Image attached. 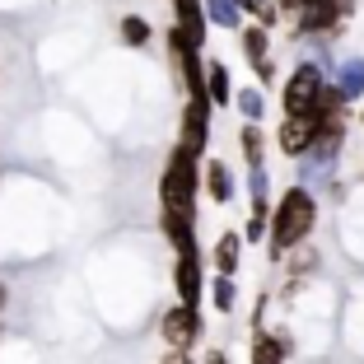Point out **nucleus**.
<instances>
[{
  "label": "nucleus",
  "mask_w": 364,
  "mask_h": 364,
  "mask_svg": "<svg viewBox=\"0 0 364 364\" xmlns=\"http://www.w3.org/2000/svg\"><path fill=\"white\" fill-rule=\"evenodd\" d=\"M173 289H178V304H201V289H205V267H201V247H182L178 262H173Z\"/></svg>",
  "instance_id": "obj_7"
},
{
  "label": "nucleus",
  "mask_w": 364,
  "mask_h": 364,
  "mask_svg": "<svg viewBox=\"0 0 364 364\" xmlns=\"http://www.w3.org/2000/svg\"><path fill=\"white\" fill-rule=\"evenodd\" d=\"M238 257H243V234H220L215 238V247H210V262H215V276H229L234 280V271H238Z\"/></svg>",
  "instance_id": "obj_14"
},
{
  "label": "nucleus",
  "mask_w": 364,
  "mask_h": 364,
  "mask_svg": "<svg viewBox=\"0 0 364 364\" xmlns=\"http://www.w3.org/2000/svg\"><path fill=\"white\" fill-rule=\"evenodd\" d=\"M196 196H201V159L192 150L173 145L164 178H159V220L196 229Z\"/></svg>",
  "instance_id": "obj_2"
},
{
  "label": "nucleus",
  "mask_w": 364,
  "mask_h": 364,
  "mask_svg": "<svg viewBox=\"0 0 364 364\" xmlns=\"http://www.w3.org/2000/svg\"><path fill=\"white\" fill-rule=\"evenodd\" d=\"M327 85H332L346 103H360V98H364V56H341Z\"/></svg>",
  "instance_id": "obj_10"
},
{
  "label": "nucleus",
  "mask_w": 364,
  "mask_h": 364,
  "mask_svg": "<svg viewBox=\"0 0 364 364\" xmlns=\"http://www.w3.org/2000/svg\"><path fill=\"white\" fill-rule=\"evenodd\" d=\"M117 33H122V43H127V47H145L154 38V28H150V19H145V14H127Z\"/></svg>",
  "instance_id": "obj_18"
},
{
  "label": "nucleus",
  "mask_w": 364,
  "mask_h": 364,
  "mask_svg": "<svg viewBox=\"0 0 364 364\" xmlns=\"http://www.w3.org/2000/svg\"><path fill=\"white\" fill-rule=\"evenodd\" d=\"M159 336H164L168 350H187V355H192V346L201 341V309H192V304L168 309L164 322H159Z\"/></svg>",
  "instance_id": "obj_6"
},
{
  "label": "nucleus",
  "mask_w": 364,
  "mask_h": 364,
  "mask_svg": "<svg viewBox=\"0 0 364 364\" xmlns=\"http://www.w3.org/2000/svg\"><path fill=\"white\" fill-rule=\"evenodd\" d=\"M238 47H243V61L257 70L262 85H271V80H276V65H271V33L257 28V23H243V28H238Z\"/></svg>",
  "instance_id": "obj_8"
},
{
  "label": "nucleus",
  "mask_w": 364,
  "mask_h": 364,
  "mask_svg": "<svg viewBox=\"0 0 364 364\" xmlns=\"http://www.w3.org/2000/svg\"><path fill=\"white\" fill-rule=\"evenodd\" d=\"M313 225H318V192L289 182L285 192L276 196V205H271V234H267L271 257L285 262L294 247H304L309 234H313Z\"/></svg>",
  "instance_id": "obj_1"
},
{
  "label": "nucleus",
  "mask_w": 364,
  "mask_h": 364,
  "mask_svg": "<svg viewBox=\"0 0 364 364\" xmlns=\"http://www.w3.org/2000/svg\"><path fill=\"white\" fill-rule=\"evenodd\" d=\"M5 299H10V294H5V285H0V309H5Z\"/></svg>",
  "instance_id": "obj_25"
},
{
  "label": "nucleus",
  "mask_w": 364,
  "mask_h": 364,
  "mask_svg": "<svg viewBox=\"0 0 364 364\" xmlns=\"http://www.w3.org/2000/svg\"><path fill=\"white\" fill-rule=\"evenodd\" d=\"M201 94L210 98V107H225V103H234V80H229V65H225V61H205Z\"/></svg>",
  "instance_id": "obj_13"
},
{
  "label": "nucleus",
  "mask_w": 364,
  "mask_h": 364,
  "mask_svg": "<svg viewBox=\"0 0 364 364\" xmlns=\"http://www.w3.org/2000/svg\"><path fill=\"white\" fill-rule=\"evenodd\" d=\"M247 196H252V210L257 205H276L271 201V173L267 168H247Z\"/></svg>",
  "instance_id": "obj_19"
},
{
  "label": "nucleus",
  "mask_w": 364,
  "mask_h": 364,
  "mask_svg": "<svg viewBox=\"0 0 364 364\" xmlns=\"http://www.w3.org/2000/svg\"><path fill=\"white\" fill-rule=\"evenodd\" d=\"M304 5H318V0H304Z\"/></svg>",
  "instance_id": "obj_27"
},
{
  "label": "nucleus",
  "mask_w": 364,
  "mask_h": 364,
  "mask_svg": "<svg viewBox=\"0 0 364 364\" xmlns=\"http://www.w3.org/2000/svg\"><path fill=\"white\" fill-rule=\"evenodd\" d=\"M234 107H238V117H243V127H262V117H267V94H262L257 85L234 89Z\"/></svg>",
  "instance_id": "obj_15"
},
{
  "label": "nucleus",
  "mask_w": 364,
  "mask_h": 364,
  "mask_svg": "<svg viewBox=\"0 0 364 364\" xmlns=\"http://www.w3.org/2000/svg\"><path fill=\"white\" fill-rule=\"evenodd\" d=\"M322 89H327V75H322L313 61H299L285 75V85H280V107H285V117H318Z\"/></svg>",
  "instance_id": "obj_3"
},
{
  "label": "nucleus",
  "mask_w": 364,
  "mask_h": 364,
  "mask_svg": "<svg viewBox=\"0 0 364 364\" xmlns=\"http://www.w3.org/2000/svg\"><path fill=\"white\" fill-rule=\"evenodd\" d=\"M276 145H280L285 159H304V154L318 145V122L313 117H285L280 131H276Z\"/></svg>",
  "instance_id": "obj_9"
},
{
  "label": "nucleus",
  "mask_w": 364,
  "mask_h": 364,
  "mask_svg": "<svg viewBox=\"0 0 364 364\" xmlns=\"http://www.w3.org/2000/svg\"><path fill=\"white\" fill-rule=\"evenodd\" d=\"M271 5L280 10V19H294V14L304 10V0H271Z\"/></svg>",
  "instance_id": "obj_22"
},
{
  "label": "nucleus",
  "mask_w": 364,
  "mask_h": 364,
  "mask_svg": "<svg viewBox=\"0 0 364 364\" xmlns=\"http://www.w3.org/2000/svg\"><path fill=\"white\" fill-rule=\"evenodd\" d=\"M289 350L294 346H289L285 332H262V327L252 332V364H285Z\"/></svg>",
  "instance_id": "obj_12"
},
{
  "label": "nucleus",
  "mask_w": 364,
  "mask_h": 364,
  "mask_svg": "<svg viewBox=\"0 0 364 364\" xmlns=\"http://www.w3.org/2000/svg\"><path fill=\"white\" fill-rule=\"evenodd\" d=\"M210 98L205 94H187V103H182V131H178V145L182 150H192L196 159L205 154V145H210Z\"/></svg>",
  "instance_id": "obj_5"
},
{
  "label": "nucleus",
  "mask_w": 364,
  "mask_h": 364,
  "mask_svg": "<svg viewBox=\"0 0 364 364\" xmlns=\"http://www.w3.org/2000/svg\"><path fill=\"white\" fill-rule=\"evenodd\" d=\"M159 364H196V360H192V355H187V350H168V355H164Z\"/></svg>",
  "instance_id": "obj_23"
},
{
  "label": "nucleus",
  "mask_w": 364,
  "mask_h": 364,
  "mask_svg": "<svg viewBox=\"0 0 364 364\" xmlns=\"http://www.w3.org/2000/svg\"><path fill=\"white\" fill-rule=\"evenodd\" d=\"M238 150H243L247 168H267V136H262V127H243L238 131Z\"/></svg>",
  "instance_id": "obj_17"
},
{
  "label": "nucleus",
  "mask_w": 364,
  "mask_h": 364,
  "mask_svg": "<svg viewBox=\"0 0 364 364\" xmlns=\"http://www.w3.org/2000/svg\"><path fill=\"white\" fill-rule=\"evenodd\" d=\"M201 187H205V196L210 201H234L238 196V178H234V168L229 164H220V159H205V168H201Z\"/></svg>",
  "instance_id": "obj_11"
},
{
  "label": "nucleus",
  "mask_w": 364,
  "mask_h": 364,
  "mask_svg": "<svg viewBox=\"0 0 364 364\" xmlns=\"http://www.w3.org/2000/svg\"><path fill=\"white\" fill-rule=\"evenodd\" d=\"M294 271H299V280H309L313 271H318V252H313L309 243L289 252V262H285V276H294Z\"/></svg>",
  "instance_id": "obj_21"
},
{
  "label": "nucleus",
  "mask_w": 364,
  "mask_h": 364,
  "mask_svg": "<svg viewBox=\"0 0 364 364\" xmlns=\"http://www.w3.org/2000/svg\"><path fill=\"white\" fill-rule=\"evenodd\" d=\"M205 364H229V355L220 350V346H215V350H205Z\"/></svg>",
  "instance_id": "obj_24"
},
{
  "label": "nucleus",
  "mask_w": 364,
  "mask_h": 364,
  "mask_svg": "<svg viewBox=\"0 0 364 364\" xmlns=\"http://www.w3.org/2000/svg\"><path fill=\"white\" fill-rule=\"evenodd\" d=\"M201 10H205V23H215V28H243L238 0H201Z\"/></svg>",
  "instance_id": "obj_16"
},
{
  "label": "nucleus",
  "mask_w": 364,
  "mask_h": 364,
  "mask_svg": "<svg viewBox=\"0 0 364 364\" xmlns=\"http://www.w3.org/2000/svg\"><path fill=\"white\" fill-rule=\"evenodd\" d=\"M360 178H364V168H360Z\"/></svg>",
  "instance_id": "obj_28"
},
{
  "label": "nucleus",
  "mask_w": 364,
  "mask_h": 364,
  "mask_svg": "<svg viewBox=\"0 0 364 364\" xmlns=\"http://www.w3.org/2000/svg\"><path fill=\"white\" fill-rule=\"evenodd\" d=\"M210 304H215L220 313H234V304H238V285H234L229 276H215V280H210Z\"/></svg>",
  "instance_id": "obj_20"
},
{
  "label": "nucleus",
  "mask_w": 364,
  "mask_h": 364,
  "mask_svg": "<svg viewBox=\"0 0 364 364\" xmlns=\"http://www.w3.org/2000/svg\"><path fill=\"white\" fill-rule=\"evenodd\" d=\"M336 173H341V145H327V140H318L304 159H294V178H299V187H327L332 196H341V182H336Z\"/></svg>",
  "instance_id": "obj_4"
},
{
  "label": "nucleus",
  "mask_w": 364,
  "mask_h": 364,
  "mask_svg": "<svg viewBox=\"0 0 364 364\" xmlns=\"http://www.w3.org/2000/svg\"><path fill=\"white\" fill-rule=\"evenodd\" d=\"M355 122H360V127H364V107H360V112H355Z\"/></svg>",
  "instance_id": "obj_26"
}]
</instances>
